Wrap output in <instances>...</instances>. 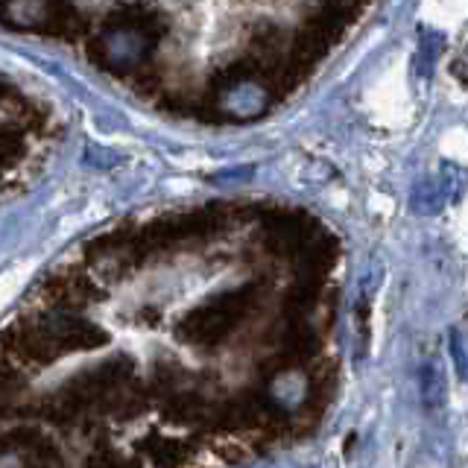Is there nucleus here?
<instances>
[{
	"label": "nucleus",
	"mask_w": 468,
	"mask_h": 468,
	"mask_svg": "<svg viewBox=\"0 0 468 468\" xmlns=\"http://www.w3.org/2000/svg\"><path fill=\"white\" fill-rule=\"evenodd\" d=\"M258 302V287H240L231 293H222L211 302L199 305L191 310L179 325H176V337L187 345H199V349H211L229 337V334L249 316V310Z\"/></svg>",
	"instance_id": "1"
},
{
	"label": "nucleus",
	"mask_w": 468,
	"mask_h": 468,
	"mask_svg": "<svg viewBox=\"0 0 468 468\" xmlns=\"http://www.w3.org/2000/svg\"><path fill=\"white\" fill-rule=\"evenodd\" d=\"M0 351L21 369H41L62 358V345L56 340L50 322L21 319L0 334Z\"/></svg>",
	"instance_id": "2"
},
{
	"label": "nucleus",
	"mask_w": 468,
	"mask_h": 468,
	"mask_svg": "<svg viewBox=\"0 0 468 468\" xmlns=\"http://www.w3.org/2000/svg\"><path fill=\"white\" fill-rule=\"evenodd\" d=\"M44 299L56 308H82L88 302H94L97 296H103L94 284V278L88 275L80 266H68V270H59L50 275L41 287Z\"/></svg>",
	"instance_id": "3"
},
{
	"label": "nucleus",
	"mask_w": 468,
	"mask_h": 468,
	"mask_svg": "<svg viewBox=\"0 0 468 468\" xmlns=\"http://www.w3.org/2000/svg\"><path fill=\"white\" fill-rule=\"evenodd\" d=\"M103 27H106V32H117V30L138 32V36L147 41V44H155V41L164 36V21H161V15L155 13V9L138 6V4L111 9V13L106 15V21H103Z\"/></svg>",
	"instance_id": "4"
},
{
	"label": "nucleus",
	"mask_w": 468,
	"mask_h": 468,
	"mask_svg": "<svg viewBox=\"0 0 468 468\" xmlns=\"http://www.w3.org/2000/svg\"><path fill=\"white\" fill-rule=\"evenodd\" d=\"M50 328H53L56 340H59L65 354L68 351H94V349H100V345L108 342V334L100 325H94V322H88V319L59 316V319L50 322Z\"/></svg>",
	"instance_id": "5"
},
{
	"label": "nucleus",
	"mask_w": 468,
	"mask_h": 468,
	"mask_svg": "<svg viewBox=\"0 0 468 468\" xmlns=\"http://www.w3.org/2000/svg\"><path fill=\"white\" fill-rule=\"evenodd\" d=\"M419 395L428 410H439L448 398V384H445V369L439 360H425L419 366Z\"/></svg>",
	"instance_id": "6"
},
{
	"label": "nucleus",
	"mask_w": 468,
	"mask_h": 468,
	"mask_svg": "<svg viewBox=\"0 0 468 468\" xmlns=\"http://www.w3.org/2000/svg\"><path fill=\"white\" fill-rule=\"evenodd\" d=\"M445 50V36L437 30H419V48L413 53V71L428 80V76L437 71V62Z\"/></svg>",
	"instance_id": "7"
},
{
	"label": "nucleus",
	"mask_w": 468,
	"mask_h": 468,
	"mask_svg": "<svg viewBox=\"0 0 468 468\" xmlns=\"http://www.w3.org/2000/svg\"><path fill=\"white\" fill-rule=\"evenodd\" d=\"M445 203H448V196H445V187L442 182H419L413 187V196H410V211L419 217H437L439 211L445 208Z\"/></svg>",
	"instance_id": "8"
},
{
	"label": "nucleus",
	"mask_w": 468,
	"mask_h": 468,
	"mask_svg": "<svg viewBox=\"0 0 468 468\" xmlns=\"http://www.w3.org/2000/svg\"><path fill=\"white\" fill-rule=\"evenodd\" d=\"M141 451H147V463H152V465L187 463V448L176 439H147V442H141Z\"/></svg>",
	"instance_id": "9"
},
{
	"label": "nucleus",
	"mask_w": 468,
	"mask_h": 468,
	"mask_svg": "<svg viewBox=\"0 0 468 468\" xmlns=\"http://www.w3.org/2000/svg\"><path fill=\"white\" fill-rule=\"evenodd\" d=\"M442 187H445V196L451 203H460L468 191V170L463 164H454V161H442Z\"/></svg>",
	"instance_id": "10"
},
{
	"label": "nucleus",
	"mask_w": 468,
	"mask_h": 468,
	"mask_svg": "<svg viewBox=\"0 0 468 468\" xmlns=\"http://www.w3.org/2000/svg\"><path fill=\"white\" fill-rule=\"evenodd\" d=\"M451 358H454V369L460 375V381H468V334L463 328L451 331Z\"/></svg>",
	"instance_id": "11"
},
{
	"label": "nucleus",
	"mask_w": 468,
	"mask_h": 468,
	"mask_svg": "<svg viewBox=\"0 0 468 468\" xmlns=\"http://www.w3.org/2000/svg\"><path fill=\"white\" fill-rule=\"evenodd\" d=\"M24 155V138L13 129H0V167L15 164Z\"/></svg>",
	"instance_id": "12"
},
{
	"label": "nucleus",
	"mask_w": 468,
	"mask_h": 468,
	"mask_svg": "<svg viewBox=\"0 0 468 468\" xmlns=\"http://www.w3.org/2000/svg\"><path fill=\"white\" fill-rule=\"evenodd\" d=\"M454 76H456V80H463L465 85H468V50L465 53H460V59H456L454 62Z\"/></svg>",
	"instance_id": "13"
}]
</instances>
